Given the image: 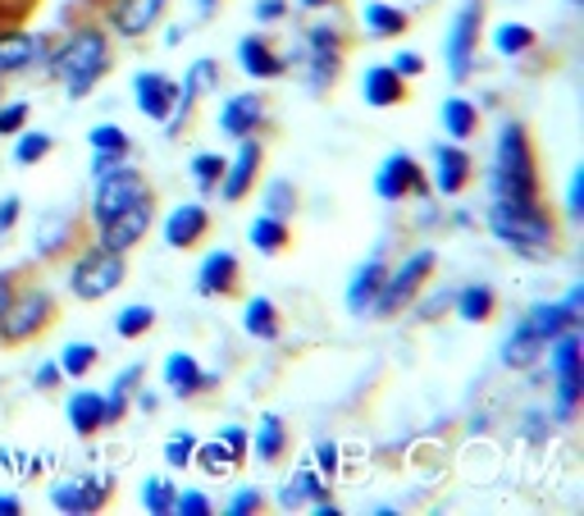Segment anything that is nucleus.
I'll use <instances>...</instances> for the list:
<instances>
[{
	"mask_svg": "<svg viewBox=\"0 0 584 516\" xmlns=\"http://www.w3.org/2000/svg\"><path fill=\"white\" fill-rule=\"evenodd\" d=\"M105 73H110V42L101 28H78L51 55V79H60L69 96H88Z\"/></svg>",
	"mask_w": 584,
	"mask_h": 516,
	"instance_id": "obj_1",
	"label": "nucleus"
},
{
	"mask_svg": "<svg viewBox=\"0 0 584 516\" xmlns=\"http://www.w3.org/2000/svg\"><path fill=\"white\" fill-rule=\"evenodd\" d=\"M493 197L502 202H539V169L521 124H502L493 156Z\"/></svg>",
	"mask_w": 584,
	"mask_h": 516,
	"instance_id": "obj_2",
	"label": "nucleus"
},
{
	"mask_svg": "<svg viewBox=\"0 0 584 516\" xmlns=\"http://www.w3.org/2000/svg\"><path fill=\"white\" fill-rule=\"evenodd\" d=\"M489 229H493V238L512 242V247H525V251L557 242L553 219L539 210V202H502L498 197L493 210H489Z\"/></svg>",
	"mask_w": 584,
	"mask_h": 516,
	"instance_id": "obj_3",
	"label": "nucleus"
},
{
	"mask_svg": "<svg viewBox=\"0 0 584 516\" xmlns=\"http://www.w3.org/2000/svg\"><path fill=\"white\" fill-rule=\"evenodd\" d=\"M55 324V298L47 288H14V298L0 311V343L19 348Z\"/></svg>",
	"mask_w": 584,
	"mask_h": 516,
	"instance_id": "obj_4",
	"label": "nucleus"
},
{
	"mask_svg": "<svg viewBox=\"0 0 584 516\" xmlns=\"http://www.w3.org/2000/svg\"><path fill=\"white\" fill-rule=\"evenodd\" d=\"M129 266H124V251H110V247H92L83 251L73 261V275H69V288H73V298H83V302H101L105 292H114L124 283Z\"/></svg>",
	"mask_w": 584,
	"mask_h": 516,
	"instance_id": "obj_5",
	"label": "nucleus"
},
{
	"mask_svg": "<svg viewBox=\"0 0 584 516\" xmlns=\"http://www.w3.org/2000/svg\"><path fill=\"white\" fill-rule=\"evenodd\" d=\"M553 375H557V421H575L580 393H584V361H580V334L566 329L553 339Z\"/></svg>",
	"mask_w": 584,
	"mask_h": 516,
	"instance_id": "obj_6",
	"label": "nucleus"
},
{
	"mask_svg": "<svg viewBox=\"0 0 584 516\" xmlns=\"http://www.w3.org/2000/svg\"><path fill=\"white\" fill-rule=\"evenodd\" d=\"M434 275V251H416V256H407L402 261V270L398 275H388L383 279V288H379V298H375V316H398L402 307H411V298L420 292V283Z\"/></svg>",
	"mask_w": 584,
	"mask_h": 516,
	"instance_id": "obj_7",
	"label": "nucleus"
},
{
	"mask_svg": "<svg viewBox=\"0 0 584 516\" xmlns=\"http://www.w3.org/2000/svg\"><path fill=\"white\" fill-rule=\"evenodd\" d=\"M151 219H155V193L137 197V202H133V206H124L120 215H110L105 225H96V229H101V247H110V251H129L133 242H142V238H146Z\"/></svg>",
	"mask_w": 584,
	"mask_h": 516,
	"instance_id": "obj_8",
	"label": "nucleus"
},
{
	"mask_svg": "<svg viewBox=\"0 0 584 516\" xmlns=\"http://www.w3.org/2000/svg\"><path fill=\"white\" fill-rule=\"evenodd\" d=\"M375 193L383 202H402V197H430V178H424V169L411 161V156H388L375 174Z\"/></svg>",
	"mask_w": 584,
	"mask_h": 516,
	"instance_id": "obj_9",
	"label": "nucleus"
},
{
	"mask_svg": "<svg viewBox=\"0 0 584 516\" xmlns=\"http://www.w3.org/2000/svg\"><path fill=\"white\" fill-rule=\"evenodd\" d=\"M480 23H484V0H471L461 6V14L452 19L448 32V64H452V79H465L475 64V42H480Z\"/></svg>",
	"mask_w": 584,
	"mask_h": 516,
	"instance_id": "obj_10",
	"label": "nucleus"
},
{
	"mask_svg": "<svg viewBox=\"0 0 584 516\" xmlns=\"http://www.w3.org/2000/svg\"><path fill=\"white\" fill-rule=\"evenodd\" d=\"M114 494V475H83V481H69V485H55L51 489V503L60 512H78V516H88V512H101L105 498Z\"/></svg>",
	"mask_w": 584,
	"mask_h": 516,
	"instance_id": "obj_11",
	"label": "nucleus"
},
{
	"mask_svg": "<svg viewBox=\"0 0 584 516\" xmlns=\"http://www.w3.org/2000/svg\"><path fill=\"white\" fill-rule=\"evenodd\" d=\"M133 92H137V110H142L146 120H155V124H165L174 115V105H178V83H170L165 73H155V69L137 73Z\"/></svg>",
	"mask_w": 584,
	"mask_h": 516,
	"instance_id": "obj_12",
	"label": "nucleus"
},
{
	"mask_svg": "<svg viewBox=\"0 0 584 516\" xmlns=\"http://www.w3.org/2000/svg\"><path fill=\"white\" fill-rule=\"evenodd\" d=\"M306 51H310V87H329L338 83V64H342V42L334 28H310L306 32Z\"/></svg>",
	"mask_w": 584,
	"mask_h": 516,
	"instance_id": "obj_13",
	"label": "nucleus"
},
{
	"mask_svg": "<svg viewBox=\"0 0 584 516\" xmlns=\"http://www.w3.org/2000/svg\"><path fill=\"white\" fill-rule=\"evenodd\" d=\"M471 174H475V161L465 156L461 146L434 142V183H430V188H439L443 197H457L465 183H471Z\"/></svg>",
	"mask_w": 584,
	"mask_h": 516,
	"instance_id": "obj_14",
	"label": "nucleus"
},
{
	"mask_svg": "<svg viewBox=\"0 0 584 516\" xmlns=\"http://www.w3.org/2000/svg\"><path fill=\"white\" fill-rule=\"evenodd\" d=\"M78 238H83V215H78V206H60V210H51L42 219V229H37V251H42V256H60Z\"/></svg>",
	"mask_w": 584,
	"mask_h": 516,
	"instance_id": "obj_15",
	"label": "nucleus"
},
{
	"mask_svg": "<svg viewBox=\"0 0 584 516\" xmlns=\"http://www.w3.org/2000/svg\"><path fill=\"white\" fill-rule=\"evenodd\" d=\"M260 161H265L260 142H256V137H243V152H238V161H233V165H224V178H219V193H224V202H243V197L252 193V183H256V174H260Z\"/></svg>",
	"mask_w": 584,
	"mask_h": 516,
	"instance_id": "obj_16",
	"label": "nucleus"
},
{
	"mask_svg": "<svg viewBox=\"0 0 584 516\" xmlns=\"http://www.w3.org/2000/svg\"><path fill=\"white\" fill-rule=\"evenodd\" d=\"M215 87H219V64H215V60H197V64L187 69V83L178 87V105H174V115L165 120V128H170V133H178V128H183V120L192 115V101L206 96V92H215Z\"/></svg>",
	"mask_w": 584,
	"mask_h": 516,
	"instance_id": "obj_17",
	"label": "nucleus"
},
{
	"mask_svg": "<svg viewBox=\"0 0 584 516\" xmlns=\"http://www.w3.org/2000/svg\"><path fill=\"white\" fill-rule=\"evenodd\" d=\"M206 229H211V215H206V206L187 202V206L170 210V219H165V242H170L174 251H187V247H197V242L206 238Z\"/></svg>",
	"mask_w": 584,
	"mask_h": 516,
	"instance_id": "obj_18",
	"label": "nucleus"
},
{
	"mask_svg": "<svg viewBox=\"0 0 584 516\" xmlns=\"http://www.w3.org/2000/svg\"><path fill=\"white\" fill-rule=\"evenodd\" d=\"M279 503H284V507H301V503H310V512L338 516V507H334V498H329V489H325V481H320V471H297L293 481L279 489Z\"/></svg>",
	"mask_w": 584,
	"mask_h": 516,
	"instance_id": "obj_19",
	"label": "nucleus"
},
{
	"mask_svg": "<svg viewBox=\"0 0 584 516\" xmlns=\"http://www.w3.org/2000/svg\"><path fill=\"white\" fill-rule=\"evenodd\" d=\"M238 256L233 251H211L202 270H197V288L202 298H228V292H238Z\"/></svg>",
	"mask_w": 584,
	"mask_h": 516,
	"instance_id": "obj_20",
	"label": "nucleus"
},
{
	"mask_svg": "<svg viewBox=\"0 0 584 516\" xmlns=\"http://www.w3.org/2000/svg\"><path fill=\"white\" fill-rule=\"evenodd\" d=\"M110 28L124 37H142L155 19L165 14V0H110Z\"/></svg>",
	"mask_w": 584,
	"mask_h": 516,
	"instance_id": "obj_21",
	"label": "nucleus"
},
{
	"mask_svg": "<svg viewBox=\"0 0 584 516\" xmlns=\"http://www.w3.org/2000/svg\"><path fill=\"white\" fill-rule=\"evenodd\" d=\"M42 55H47V37L0 32V79H6V73H19V69H32Z\"/></svg>",
	"mask_w": 584,
	"mask_h": 516,
	"instance_id": "obj_22",
	"label": "nucleus"
},
{
	"mask_svg": "<svg viewBox=\"0 0 584 516\" xmlns=\"http://www.w3.org/2000/svg\"><path fill=\"white\" fill-rule=\"evenodd\" d=\"M165 384H170V389H174L178 398H197V393L215 389V384H219V375H202L197 357H187V352H174V357L165 361Z\"/></svg>",
	"mask_w": 584,
	"mask_h": 516,
	"instance_id": "obj_23",
	"label": "nucleus"
},
{
	"mask_svg": "<svg viewBox=\"0 0 584 516\" xmlns=\"http://www.w3.org/2000/svg\"><path fill=\"white\" fill-rule=\"evenodd\" d=\"M260 120H265V101H260V96H252V92L233 96V101L219 110V128H224L228 137H256Z\"/></svg>",
	"mask_w": 584,
	"mask_h": 516,
	"instance_id": "obj_24",
	"label": "nucleus"
},
{
	"mask_svg": "<svg viewBox=\"0 0 584 516\" xmlns=\"http://www.w3.org/2000/svg\"><path fill=\"white\" fill-rule=\"evenodd\" d=\"M361 92H366V105H375V110H388V105H398V101L407 96L402 73H398L393 64H370Z\"/></svg>",
	"mask_w": 584,
	"mask_h": 516,
	"instance_id": "obj_25",
	"label": "nucleus"
},
{
	"mask_svg": "<svg viewBox=\"0 0 584 516\" xmlns=\"http://www.w3.org/2000/svg\"><path fill=\"white\" fill-rule=\"evenodd\" d=\"M525 324L534 329V339L549 348L553 339H562L566 329H575L580 324V311L575 307H566V302H553V307H534L530 316H525Z\"/></svg>",
	"mask_w": 584,
	"mask_h": 516,
	"instance_id": "obj_26",
	"label": "nucleus"
},
{
	"mask_svg": "<svg viewBox=\"0 0 584 516\" xmlns=\"http://www.w3.org/2000/svg\"><path fill=\"white\" fill-rule=\"evenodd\" d=\"M383 279H388V270H383L379 256H375V261H366V266L352 275V288H347V311H352V316H366V311L375 307V298H379Z\"/></svg>",
	"mask_w": 584,
	"mask_h": 516,
	"instance_id": "obj_27",
	"label": "nucleus"
},
{
	"mask_svg": "<svg viewBox=\"0 0 584 516\" xmlns=\"http://www.w3.org/2000/svg\"><path fill=\"white\" fill-rule=\"evenodd\" d=\"M238 60H243V73H252V79H279V73L288 69V64H284V55L269 51L265 37H243Z\"/></svg>",
	"mask_w": 584,
	"mask_h": 516,
	"instance_id": "obj_28",
	"label": "nucleus"
},
{
	"mask_svg": "<svg viewBox=\"0 0 584 516\" xmlns=\"http://www.w3.org/2000/svg\"><path fill=\"white\" fill-rule=\"evenodd\" d=\"M69 425H73V434H96L101 425H105V393H92V389H83V393H73L69 398Z\"/></svg>",
	"mask_w": 584,
	"mask_h": 516,
	"instance_id": "obj_29",
	"label": "nucleus"
},
{
	"mask_svg": "<svg viewBox=\"0 0 584 516\" xmlns=\"http://www.w3.org/2000/svg\"><path fill=\"white\" fill-rule=\"evenodd\" d=\"M92 152H96V174H105L110 165H120L124 156H129V133L124 128H114V124H101V128H92Z\"/></svg>",
	"mask_w": 584,
	"mask_h": 516,
	"instance_id": "obj_30",
	"label": "nucleus"
},
{
	"mask_svg": "<svg viewBox=\"0 0 584 516\" xmlns=\"http://www.w3.org/2000/svg\"><path fill=\"white\" fill-rule=\"evenodd\" d=\"M443 128H448V137H457V142L475 137V128H480V110H475V101H465V96L443 101Z\"/></svg>",
	"mask_w": 584,
	"mask_h": 516,
	"instance_id": "obj_31",
	"label": "nucleus"
},
{
	"mask_svg": "<svg viewBox=\"0 0 584 516\" xmlns=\"http://www.w3.org/2000/svg\"><path fill=\"white\" fill-rule=\"evenodd\" d=\"M452 307H457V316H461V320L480 324V320H489V316H493L498 298H493V288H484V283H471V288H461V292H457V298H452Z\"/></svg>",
	"mask_w": 584,
	"mask_h": 516,
	"instance_id": "obj_32",
	"label": "nucleus"
},
{
	"mask_svg": "<svg viewBox=\"0 0 584 516\" xmlns=\"http://www.w3.org/2000/svg\"><path fill=\"white\" fill-rule=\"evenodd\" d=\"M543 357V343L534 339V329L521 320L516 329H512V339H508V348H502V361L508 365H516V371H525V365H534Z\"/></svg>",
	"mask_w": 584,
	"mask_h": 516,
	"instance_id": "obj_33",
	"label": "nucleus"
},
{
	"mask_svg": "<svg viewBox=\"0 0 584 516\" xmlns=\"http://www.w3.org/2000/svg\"><path fill=\"white\" fill-rule=\"evenodd\" d=\"M247 238L256 242V251L275 256V251H284V247H288V219H275V215H256V219H252V229H247Z\"/></svg>",
	"mask_w": 584,
	"mask_h": 516,
	"instance_id": "obj_34",
	"label": "nucleus"
},
{
	"mask_svg": "<svg viewBox=\"0 0 584 516\" xmlns=\"http://www.w3.org/2000/svg\"><path fill=\"white\" fill-rule=\"evenodd\" d=\"M288 453V430H284V421L279 416H260V425H256V457L260 462H279Z\"/></svg>",
	"mask_w": 584,
	"mask_h": 516,
	"instance_id": "obj_35",
	"label": "nucleus"
},
{
	"mask_svg": "<svg viewBox=\"0 0 584 516\" xmlns=\"http://www.w3.org/2000/svg\"><path fill=\"white\" fill-rule=\"evenodd\" d=\"M243 320H247V334H256V339H265V343L279 339V307L269 302V298H252Z\"/></svg>",
	"mask_w": 584,
	"mask_h": 516,
	"instance_id": "obj_36",
	"label": "nucleus"
},
{
	"mask_svg": "<svg viewBox=\"0 0 584 516\" xmlns=\"http://www.w3.org/2000/svg\"><path fill=\"white\" fill-rule=\"evenodd\" d=\"M407 14L402 10H393V6H383V0H366V28H370V37H398V32H407Z\"/></svg>",
	"mask_w": 584,
	"mask_h": 516,
	"instance_id": "obj_37",
	"label": "nucleus"
},
{
	"mask_svg": "<svg viewBox=\"0 0 584 516\" xmlns=\"http://www.w3.org/2000/svg\"><path fill=\"white\" fill-rule=\"evenodd\" d=\"M137 380H142V365H129V371L110 384V398H105V425L124 416V407H129V393L137 389Z\"/></svg>",
	"mask_w": 584,
	"mask_h": 516,
	"instance_id": "obj_38",
	"label": "nucleus"
},
{
	"mask_svg": "<svg viewBox=\"0 0 584 516\" xmlns=\"http://www.w3.org/2000/svg\"><path fill=\"white\" fill-rule=\"evenodd\" d=\"M96 343H69L64 352H60V375H69V380H83L92 365H96Z\"/></svg>",
	"mask_w": 584,
	"mask_h": 516,
	"instance_id": "obj_39",
	"label": "nucleus"
},
{
	"mask_svg": "<svg viewBox=\"0 0 584 516\" xmlns=\"http://www.w3.org/2000/svg\"><path fill=\"white\" fill-rule=\"evenodd\" d=\"M192 457H197V466H202L206 475H228L233 466H238V462H243L238 453H233V448L224 444V438H215V444H206V448H197V453H192Z\"/></svg>",
	"mask_w": 584,
	"mask_h": 516,
	"instance_id": "obj_40",
	"label": "nucleus"
},
{
	"mask_svg": "<svg viewBox=\"0 0 584 516\" xmlns=\"http://www.w3.org/2000/svg\"><path fill=\"white\" fill-rule=\"evenodd\" d=\"M493 47H498L502 55H525V51L534 47V28H525V23H502V28L493 32Z\"/></svg>",
	"mask_w": 584,
	"mask_h": 516,
	"instance_id": "obj_41",
	"label": "nucleus"
},
{
	"mask_svg": "<svg viewBox=\"0 0 584 516\" xmlns=\"http://www.w3.org/2000/svg\"><path fill=\"white\" fill-rule=\"evenodd\" d=\"M151 324H155V311L137 302V307H124L120 316H114V334H120V339H142Z\"/></svg>",
	"mask_w": 584,
	"mask_h": 516,
	"instance_id": "obj_42",
	"label": "nucleus"
},
{
	"mask_svg": "<svg viewBox=\"0 0 584 516\" xmlns=\"http://www.w3.org/2000/svg\"><path fill=\"white\" fill-rule=\"evenodd\" d=\"M297 210V193H293V183L279 178V183H269V193H265V215H275V219H288Z\"/></svg>",
	"mask_w": 584,
	"mask_h": 516,
	"instance_id": "obj_43",
	"label": "nucleus"
},
{
	"mask_svg": "<svg viewBox=\"0 0 584 516\" xmlns=\"http://www.w3.org/2000/svg\"><path fill=\"white\" fill-rule=\"evenodd\" d=\"M51 133H23L19 137V146H14V161L19 165H37V161H47L51 156Z\"/></svg>",
	"mask_w": 584,
	"mask_h": 516,
	"instance_id": "obj_44",
	"label": "nucleus"
},
{
	"mask_svg": "<svg viewBox=\"0 0 584 516\" xmlns=\"http://www.w3.org/2000/svg\"><path fill=\"white\" fill-rule=\"evenodd\" d=\"M174 485L170 481H146L142 485V503H146V512L151 516H165V512H174Z\"/></svg>",
	"mask_w": 584,
	"mask_h": 516,
	"instance_id": "obj_45",
	"label": "nucleus"
},
{
	"mask_svg": "<svg viewBox=\"0 0 584 516\" xmlns=\"http://www.w3.org/2000/svg\"><path fill=\"white\" fill-rule=\"evenodd\" d=\"M192 178H197L202 193H215L219 178H224V161L219 156H197V161H192Z\"/></svg>",
	"mask_w": 584,
	"mask_h": 516,
	"instance_id": "obj_46",
	"label": "nucleus"
},
{
	"mask_svg": "<svg viewBox=\"0 0 584 516\" xmlns=\"http://www.w3.org/2000/svg\"><path fill=\"white\" fill-rule=\"evenodd\" d=\"M192 453H197V438H192V434H178V438H170V444H165V462L174 471H183L192 462Z\"/></svg>",
	"mask_w": 584,
	"mask_h": 516,
	"instance_id": "obj_47",
	"label": "nucleus"
},
{
	"mask_svg": "<svg viewBox=\"0 0 584 516\" xmlns=\"http://www.w3.org/2000/svg\"><path fill=\"white\" fill-rule=\"evenodd\" d=\"M32 6H37V0H0V32H10L14 23H23Z\"/></svg>",
	"mask_w": 584,
	"mask_h": 516,
	"instance_id": "obj_48",
	"label": "nucleus"
},
{
	"mask_svg": "<svg viewBox=\"0 0 584 516\" xmlns=\"http://www.w3.org/2000/svg\"><path fill=\"white\" fill-rule=\"evenodd\" d=\"M174 512H178V516H211V498L197 494V489H187V494L174 498Z\"/></svg>",
	"mask_w": 584,
	"mask_h": 516,
	"instance_id": "obj_49",
	"label": "nucleus"
},
{
	"mask_svg": "<svg viewBox=\"0 0 584 516\" xmlns=\"http://www.w3.org/2000/svg\"><path fill=\"white\" fill-rule=\"evenodd\" d=\"M265 507V498H260V489H238L233 494V503L224 507L228 516H252V512H260Z\"/></svg>",
	"mask_w": 584,
	"mask_h": 516,
	"instance_id": "obj_50",
	"label": "nucleus"
},
{
	"mask_svg": "<svg viewBox=\"0 0 584 516\" xmlns=\"http://www.w3.org/2000/svg\"><path fill=\"white\" fill-rule=\"evenodd\" d=\"M23 120H28V105H23V101L0 105V133H19V128H23Z\"/></svg>",
	"mask_w": 584,
	"mask_h": 516,
	"instance_id": "obj_51",
	"label": "nucleus"
},
{
	"mask_svg": "<svg viewBox=\"0 0 584 516\" xmlns=\"http://www.w3.org/2000/svg\"><path fill=\"white\" fill-rule=\"evenodd\" d=\"M393 69L402 73V79H416V73H424V55H420V51H402V55L393 60Z\"/></svg>",
	"mask_w": 584,
	"mask_h": 516,
	"instance_id": "obj_52",
	"label": "nucleus"
},
{
	"mask_svg": "<svg viewBox=\"0 0 584 516\" xmlns=\"http://www.w3.org/2000/svg\"><path fill=\"white\" fill-rule=\"evenodd\" d=\"M284 14H288V0H260V6H256V19L260 23H275Z\"/></svg>",
	"mask_w": 584,
	"mask_h": 516,
	"instance_id": "obj_53",
	"label": "nucleus"
},
{
	"mask_svg": "<svg viewBox=\"0 0 584 516\" xmlns=\"http://www.w3.org/2000/svg\"><path fill=\"white\" fill-rule=\"evenodd\" d=\"M19 210H23V202H19V197H6V202H0V234H10V229H14Z\"/></svg>",
	"mask_w": 584,
	"mask_h": 516,
	"instance_id": "obj_54",
	"label": "nucleus"
},
{
	"mask_svg": "<svg viewBox=\"0 0 584 516\" xmlns=\"http://www.w3.org/2000/svg\"><path fill=\"white\" fill-rule=\"evenodd\" d=\"M452 298H457V292H439V298H430V302L420 307V320H434V316H443V311L452 307Z\"/></svg>",
	"mask_w": 584,
	"mask_h": 516,
	"instance_id": "obj_55",
	"label": "nucleus"
},
{
	"mask_svg": "<svg viewBox=\"0 0 584 516\" xmlns=\"http://www.w3.org/2000/svg\"><path fill=\"white\" fill-rule=\"evenodd\" d=\"M584 215V169H575V178H571V219H580Z\"/></svg>",
	"mask_w": 584,
	"mask_h": 516,
	"instance_id": "obj_56",
	"label": "nucleus"
},
{
	"mask_svg": "<svg viewBox=\"0 0 584 516\" xmlns=\"http://www.w3.org/2000/svg\"><path fill=\"white\" fill-rule=\"evenodd\" d=\"M23 279V270H0V311H6V302L14 298V283Z\"/></svg>",
	"mask_w": 584,
	"mask_h": 516,
	"instance_id": "obj_57",
	"label": "nucleus"
},
{
	"mask_svg": "<svg viewBox=\"0 0 584 516\" xmlns=\"http://www.w3.org/2000/svg\"><path fill=\"white\" fill-rule=\"evenodd\" d=\"M219 438H224V444H228L233 453H238V457H247V430H238V425H228V430H224Z\"/></svg>",
	"mask_w": 584,
	"mask_h": 516,
	"instance_id": "obj_58",
	"label": "nucleus"
},
{
	"mask_svg": "<svg viewBox=\"0 0 584 516\" xmlns=\"http://www.w3.org/2000/svg\"><path fill=\"white\" fill-rule=\"evenodd\" d=\"M316 462H320V475H334L338 471V448L334 444H320L316 448Z\"/></svg>",
	"mask_w": 584,
	"mask_h": 516,
	"instance_id": "obj_59",
	"label": "nucleus"
},
{
	"mask_svg": "<svg viewBox=\"0 0 584 516\" xmlns=\"http://www.w3.org/2000/svg\"><path fill=\"white\" fill-rule=\"evenodd\" d=\"M60 384V365H37V389H55Z\"/></svg>",
	"mask_w": 584,
	"mask_h": 516,
	"instance_id": "obj_60",
	"label": "nucleus"
},
{
	"mask_svg": "<svg viewBox=\"0 0 584 516\" xmlns=\"http://www.w3.org/2000/svg\"><path fill=\"white\" fill-rule=\"evenodd\" d=\"M19 512H23V503L14 494H0V516H19Z\"/></svg>",
	"mask_w": 584,
	"mask_h": 516,
	"instance_id": "obj_61",
	"label": "nucleus"
},
{
	"mask_svg": "<svg viewBox=\"0 0 584 516\" xmlns=\"http://www.w3.org/2000/svg\"><path fill=\"white\" fill-rule=\"evenodd\" d=\"M137 407H142V412H155L161 402H155V393H151V389H142V393H137Z\"/></svg>",
	"mask_w": 584,
	"mask_h": 516,
	"instance_id": "obj_62",
	"label": "nucleus"
},
{
	"mask_svg": "<svg viewBox=\"0 0 584 516\" xmlns=\"http://www.w3.org/2000/svg\"><path fill=\"white\" fill-rule=\"evenodd\" d=\"M301 6H306V10H325V6H329V0H301Z\"/></svg>",
	"mask_w": 584,
	"mask_h": 516,
	"instance_id": "obj_63",
	"label": "nucleus"
},
{
	"mask_svg": "<svg viewBox=\"0 0 584 516\" xmlns=\"http://www.w3.org/2000/svg\"><path fill=\"white\" fill-rule=\"evenodd\" d=\"M211 6H215V0H197V10H202V14H211Z\"/></svg>",
	"mask_w": 584,
	"mask_h": 516,
	"instance_id": "obj_64",
	"label": "nucleus"
}]
</instances>
